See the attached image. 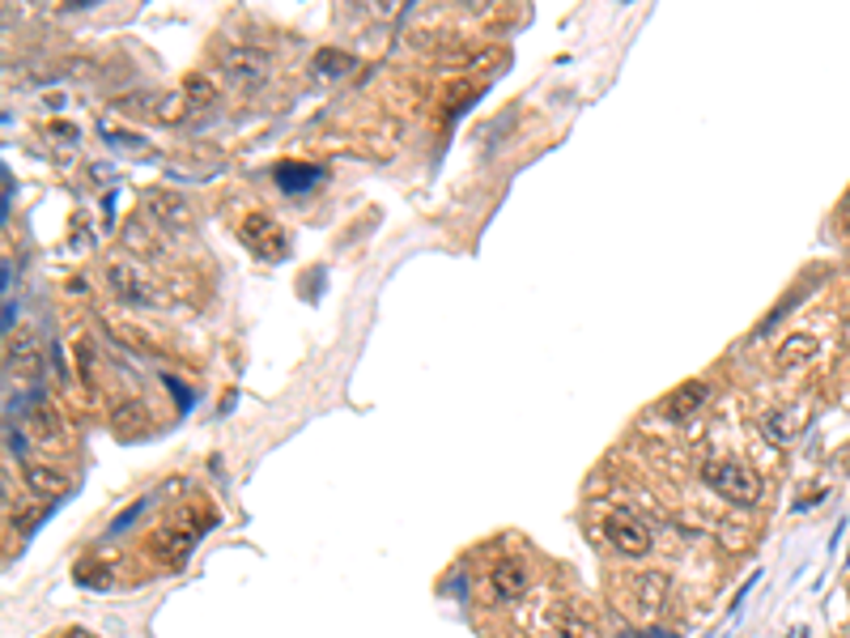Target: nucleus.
Returning a JSON list of instances; mask_svg holds the SVG:
<instances>
[{
    "mask_svg": "<svg viewBox=\"0 0 850 638\" xmlns=\"http://www.w3.org/2000/svg\"><path fill=\"white\" fill-rule=\"evenodd\" d=\"M9 370H17L22 379H39L43 375V345L31 328L9 336Z\"/></svg>",
    "mask_w": 850,
    "mask_h": 638,
    "instance_id": "1a4fd4ad",
    "label": "nucleus"
},
{
    "mask_svg": "<svg viewBox=\"0 0 850 638\" xmlns=\"http://www.w3.org/2000/svg\"><path fill=\"white\" fill-rule=\"evenodd\" d=\"M238 239L247 243L256 256H264V260H281L285 256V231L272 222L269 213H247L238 222Z\"/></svg>",
    "mask_w": 850,
    "mask_h": 638,
    "instance_id": "7ed1b4c3",
    "label": "nucleus"
},
{
    "mask_svg": "<svg viewBox=\"0 0 850 638\" xmlns=\"http://www.w3.org/2000/svg\"><path fill=\"white\" fill-rule=\"evenodd\" d=\"M319 166H310V162H281L276 166V184L285 188V192H307V188H315L319 184Z\"/></svg>",
    "mask_w": 850,
    "mask_h": 638,
    "instance_id": "4468645a",
    "label": "nucleus"
},
{
    "mask_svg": "<svg viewBox=\"0 0 850 638\" xmlns=\"http://www.w3.org/2000/svg\"><path fill=\"white\" fill-rule=\"evenodd\" d=\"M150 409L141 404V400H123L116 404V417H111V426H116L119 439H141V435H150Z\"/></svg>",
    "mask_w": 850,
    "mask_h": 638,
    "instance_id": "9b49d317",
    "label": "nucleus"
},
{
    "mask_svg": "<svg viewBox=\"0 0 850 638\" xmlns=\"http://www.w3.org/2000/svg\"><path fill=\"white\" fill-rule=\"evenodd\" d=\"M604 536H609V545L617 554H625V558H647L656 550L651 528L634 516V511H613V516L604 519Z\"/></svg>",
    "mask_w": 850,
    "mask_h": 638,
    "instance_id": "f03ea898",
    "label": "nucleus"
},
{
    "mask_svg": "<svg viewBox=\"0 0 850 638\" xmlns=\"http://www.w3.org/2000/svg\"><path fill=\"white\" fill-rule=\"evenodd\" d=\"M111 332H116L119 341H128L132 350H141V354H154L157 341L145 332V328H137V323H111Z\"/></svg>",
    "mask_w": 850,
    "mask_h": 638,
    "instance_id": "6ab92c4d",
    "label": "nucleus"
},
{
    "mask_svg": "<svg viewBox=\"0 0 850 638\" xmlns=\"http://www.w3.org/2000/svg\"><path fill=\"white\" fill-rule=\"evenodd\" d=\"M196 536H200V528H188V519H175V523H166L154 536V554L166 566H184V562L192 558Z\"/></svg>",
    "mask_w": 850,
    "mask_h": 638,
    "instance_id": "39448f33",
    "label": "nucleus"
},
{
    "mask_svg": "<svg viewBox=\"0 0 850 638\" xmlns=\"http://www.w3.org/2000/svg\"><path fill=\"white\" fill-rule=\"evenodd\" d=\"M145 209H150V217L162 222L166 231H184V226H192V209H188V200L179 197V192H170V188H154V192L145 197Z\"/></svg>",
    "mask_w": 850,
    "mask_h": 638,
    "instance_id": "6e6552de",
    "label": "nucleus"
},
{
    "mask_svg": "<svg viewBox=\"0 0 850 638\" xmlns=\"http://www.w3.org/2000/svg\"><path fill=\"white\" fill-rule=\"evenodd\" d=\"M315 64H319V69H349V56H341V51H319Z\"/></svg>",
    "mask_w": 850,
    "mask_h": 638,
    "instance_id": "aec40b11",
    "label": "nucleus"
},
{
    "mask_svg": "<svg viewBox=\"0 0 850 638\" xmlns=\"http://www.w3.org/2000/svg\"><path fill=\"white\" fill-rule=\"evenodd\" d=\"M553 638H604V635H600L595 617H587L579 609H566V613H557V622H553Z\"/></svg>",
    "mask_w": 850,
    "mask_h": 638,
    "instance_id": "2eb2a0df",
    "label": "nucleus"
},
{
    "mask_svg": "<svg viewBox=\"0 0 850 638\" xmlns=\"http://www.w3.org/2000/svg\"><path fill=\"white\" fill-rule=\"evenodd\" d=\"M26 485L35 498H60L69 489V477L60 469H47V464H26Z\"/></svg>",
    "mask_w": 850,
    "mask_h": 638,
    "instance_id": "ddd939ff",
    "label": "nucleus"
},
{
    "mask_svg": "<svg viewBox=\"0 0 850 638\" xmlns=\"http://www.w3.org/2000/svg\"><path fill=\"white\" fill-rule=\"evenodd\" d=\"M816 354H821V341H816L812 332H791V336L774 350V370H778V375H795V370H804Z\"/></svg>",
    "mask_w": 850,
    "mask_h": 638,
    "instance_id": "0eeeda50",
    "label": "nucleus"
},
{
    "mask_svg": "<svg viewBox=\"0 0 850 638\" xmlns=\"http://www.w3.org/2000/svg\"><path fill=\"white\" fill-rule=\"evenodd\" d=\"M184 98H188V107H213L217 103V85L204 78V73H192V78L184 81Z\"/></svg>",
    "mask_w": 850,
    "mask_h": 638,
    "instance_id": "f3484780",
    "label": "nucleus"
},
{
    "mask_svg": "<svg viewBox=\"0 0 850 638\" xmlns=\"http://www.w3.org/2000/svg\"><path fill=\"white\" fill-rule=\"evenodd\" d=\"M107 285L116 290L123 303H132V307H150V303H154V285H150V277H141V273L128 269V264H111V269H107Z\"/></svg>",
    "mask_w": 850,
    "mask_h": 638,
    "instance_id": "9d476101",
    "label": "nucleus"
},
{
    "mask_svg": "<svg viewBox=\"0 0 850 638\" xmlns=\"http://www.w3.org/2000/svg\"><path fill=\"white\" fill-rule=\"evenodd\" d=\"M226 69L238 85H260L264 81V56H226Z\"/></svg>",
    "mask_w": 850,
    "mask_h": 638,
    "instance_id": "dca6fc26",
    "label": "nucleus"
},
{
    "mask_svg": "<svg viewBox=\"0 0 850 638\" xmlns=\"http://www.w3.org/2000/svg\"><path fill=\"white\" fill-rule=\"evenodd\" d=\"M706 397H710V383H706V379H685L681 388H672V392L663 397L659 413H663L668 422H685V417H694L697 409L706 404Z\"/></svg>",
    "mask_w": 850,
    "mask_h": 638,
    "instance_id": "423d86ee",
    "label": "nucleus"
},
{
    "mask_svg": "<svg viewBox=\"0 0 850 638\" xmlns=\"http://www.w3.org/2000/svg\"><path fill=\"white\" fill-rule=\"evenodd\" d=\"M804 422H808V413L800 409V404H787V409H774L770 417H766V435L774 442H791L800 430H804Z\"/></svg>",
    "mask_w": 850,
    "mask_h": 638,
    "instance_id": "f8f14e48",
    "label": "nucleus"
},
{
    "mask_svg": "<svg viewBox=\"0 0 850 638\" xmlns=\"http://www.w3.org/2000/svg\"><path fill=\"white\" fill-rule=\"evenodd\" d=\"M528 583H532V575H528V562L523 558H498L494 566H489V575H485L489 600H498V604L519 600L523 592H528Z\"/></svg>",
    "mask_w": 850,
    "mask_h": 638,
    "instance_id": "20e7f679",
    "label": "nucleus"
},
{
    "mask_svg": "<svg viewBox=\"0 0 850 638\" xmlns=\"http://www.w3.org/2000/svg\"><path fill=\"white\" fill-rule=\"evenodd\" d=\"M31 430H35L43 442H51L60 435V417H56L51 404H35V409H31Z\"/></svg>",
    "mask_w": 850,
    "mask_h": 638,
    "instance_id": "a211bd4d",
    "label": "nucleus"
},
{
    "mask_svg": "<svg viewBox=\"0 0 850 638\" xmlns=\"http://www.w3.org/2000/svg\"><path fill=\"white\" fill-rule=\"evenodd\" d=\"M701 481L719 498H728L732 507H757L762 503V477L748 464H740V460H706L701 464Z\"/></svg>",
    "mask_w": 850,
    "mask_h": 638,
    "instance_id": "f257e3e1",
    "label": "nucleus"
}]
</instances>
